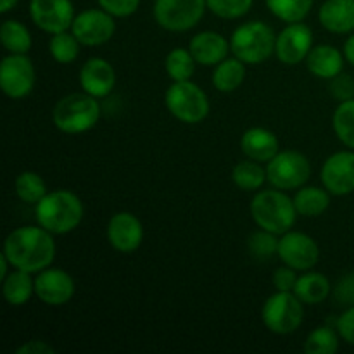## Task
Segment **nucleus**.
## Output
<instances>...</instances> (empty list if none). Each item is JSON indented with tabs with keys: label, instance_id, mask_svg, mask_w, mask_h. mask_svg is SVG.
<instances>
[{
	"label": "nucleus",
	"instance_id": "6ab92c4d",
	"mask_svg": "<svg viewBox=\"0 0 354 354\" xmlns=\"http://www.w3.org/2000/svg\"><path fill=\"white\" fill-rule=\"evenodd\" d=\"M189 50L197 64L216 66L227 59V54L230 52V41L225 40L216 31H201L190 40Z\"/></svg>",
	"mask_w": 354,
	"mask_h": 354
},
{
	"label": "nucleus",
	"instance_id": "a211bd4d",
	"mask_svg": "<svg viewBox=\"0 0 354 354\" xmlns=\"http://www.w3.org/2000/svg\"><path fill=\"white\" fill-rule=\"evenodd\" d=\"M80 85L83 92L95 99H102L113 92L116 85V71L106 59L92 57L80 69Z\"/></svg>",
	"mask_w": 354,
	"mask_h": 354
},
{
	"label": "nucleus",
	"instance_id": "4468645a",
	"mask_svg": "<svg viewBox=\"0 0 354 354\" xmlns=\"http://www.w3.org/2000/svg\"><path fill=\"white\" fill-rule=\"evenodd\" d=\"M313 48V33L310 26L299 23H289L277 37L275 54L280 62L296 66L308 57Z\"/></svg>",
	"mask_w": 354,
	"mask_h": 354
},
{
	"label": "nucleus",
	"instance_id": "b1692460",
	"mask_svg": "<svg viewBox=\"0 0 354 354\" xmlns=\"http://www.w3.org/2000/svg\"><path fill=\"white\" fill-rule=\"evenodd\" d=\"M330 282L325 275L318 272H308L297 279L294 294L303 301L304 304H320L330 294Z\"/></svg>",
	"mask_w": 354,
	"mask_h": 354
},
{
	"label": "nucleus",
	"instance_id": "5701e85b",
	"mask_svg": "<svg viewBox=\"0 0 354 354\" xmlns=\"http://www.w3.org/2000/svg\"><path fill=\"white\" fill-rule=\"evenodd\" d=\"M2 283L3 299L10 306H23L35 294V279L31 277V273L24 272V270L14 268V272H10L2 280Z\"/></svg>",
	"mask_w": 354,
	"mask_h": 354
},
{
	"label": "nucleus",
	"instance_id": "1a4fd4ad",
	"mask_svg": "<svg viewBox=\"0 0 354 354\" xmlns=\"http://www.w3.org/2000/svg\"><path fill=\"white\" fill-rule=\"evenodd\" d=\"M206 0H156V23L168 31H189L203 19Z\"/></svg>",
	"mask_w": 354,
	"mask_h": 354
},
{
	"label": "nucleus",
	"instance_id": "79ce46f5",
	"mask_svg": "<svg viewBox=\"0 0 354 354\" xmlns=\"http://www.w3.org/2000/svg\"><path fill=\"white\" fill-rule=\"evenodd\" d=\"M54 353V348L50 344H47L45 341H38V339H33V341L24 342L23 346L16 349V354H52Z\"/></svg>",
	"mask_w": 354,
	"mask_h": 354
},
{
	"label": "nucleus",
	"instance_id": "e433bc0d",
	"mask_svg": "<svg viewBox=\"0 0 354 354\" xmlns=\"http://www.w3.org/2000/svg\"><path fill=\"white\" fill-rule=\"evenodd\" d=\"M100 9L114 17H128L137 12L140 0H99Z\"/></svg>",
	"mask_w": 354,
	"mask_h": 354
},
{
	"label": "nucleus",
	"instance_id": "f8f14e48",
	"mask_svg": "<svg viewBox=\"0 0 354 354\" xmlns=\"http://www.w3.org/2000/svg\"><path fill=\"white\" fill-rule=\"evenodd\" d=\"M279 258L282 259L283 265L297 272H308L317 266L320 259V249L313 237L289 230L279 242Z\"/></svg>",
	"mask_w": 354,
	"mask_h": 354
},
{
	"label": "nucleus",
	"instance_id": "f03ea898",
	"mask_svg": "<svg viewBox=\"0 0 354 354\" xmlns=\"http://www.w3.org/2000/svg\"><path fill=\"white\" fill-rule=\"evenodd\" d=\"M35 216L40 227L54 235H64L75 230L83 220V203L69 190L47 192L35 204Z\"/></svg>",
	"mask_w": 354,
	"mask_h": 354
},
{
	"label": "nucleus",
	"instance_id": "39448f33",
	"mask_svg": "<svg viewBox=\"0 0 354 354\" xmlns=\"http://www.w3.org/2000/svg\"><path fill=\"white\" fill-rule=\"evenodd\" d=\"M277 37L268 24L261 21L241 24L230 38V50L245 64H259L275 54Z\"/></svg>",
	"mask_w": 354,
	"mask_h": 354
},
{
	"label": "nucleus",
	"instance_id": "37998d69",
	"mask_svg": "<svg viewBox=\"0 0 354 354\" xmlns=\"http://www.w3.org/2000/svg\"><path fill=\"white\" fill-rule=\"evenodd\" d=\"M344 57L349 64L354 66V33L344 41Z\"/></svg>",
	"mask_w": 354,
	"mask_h": 354
},
{
	"label": "nucleus",
	"instance_id": "9d476101",
	"mask_svg": "<svg viewBox=\"0 0 354 354\" xmlns=\"http://www.w3.org/2000/svg\"><path fill=\"white\" fill-rule=\"evenodd\" d=\"M37 82V71L26 54H10L0 64V86L9 99L19 100L30 95Z\"/></svg>",
	"mask_w": 354,
	"mask_h": 354
},
{
	"label": "nucleus",
	"instance_id": "20e7f679",
	"mask_svg": "<svg viewBox=\"0 0 354 354\" xmlns=\"http://www.w3.org/2000/svg\"><path fill=\"white\" fill-rule=\"evenodd\" d=\"M99 99L90 93H69L62 97L52 111V121L55 128L64 133L78 135L92 130L100 120Z\"/></svg>",
	"mask_w": 354,
	"mask_h": 354
},
{
	"label": "nucleus",
	"instance_id": "a18cd8bd",
	"mask_svg": "<svg viewBox=\"0 0 354 354\" xmlns=\"http://www.w3.org/2000/svg\"><path fill=\"white\" fill-rule=\"evenodd\" d=\"M17 2H19V0H0V12H9L10 9L16 7Z\"/></svg>",
	"mask_w": 354,
	"mask_h": 354
},
{
	"label": "nucleus",
	"instance_id": "7c9ffc66",
	"mask_svg": "<svg viewBox=\"0 0 354 354\" xmlns=\"http://www.w3.org/2000/svg\"><path fill=\"white\" fill-rule=\"evenodd\" d=\"M14 190H16V196L26 204H37L47 196V185L44 178L35 171L19 173L14 182Z\"/></svg>",
	"mask_w": 354,
	"mask_h": 354
},
{
	"label": "nucleus",
	"instance_id": "aec40b11",
	"mask_svg": "<svg viewBox=\"0 0 354 354\" xmlns=\"http://www.w3.org/2000/svg\"><path fill=\"white\" fill-rule=\"evenodd\" d=\"M241 147L249 159H254L258 162H268L280 152V142L273 131L254 127L244 131L241 138Z\"/></svg>",
	"mask_w": 354,
	"mask_h": 354
},
{
	"label": "nucleus",
	"instance_id": "c85d7f7f",
	"mask_svg": "<svg viewBox=\"0 0 354 354\" xmlns=\"http://www.w3.org/2000/svg\"><path fill=\"white\" fill-rule=\"evenodd\" d=\"M196 59L190 54L189 48H173L168 55H166L165 68L169 78L173 82H187L192 78L194 71H196Z\"/></svg>",
	"mask_w": 354,
	"mask_h": 354
},
{
	"label": "nucleus",
	"instance_id": "393cba45",
	"mask_svg": "<svg viewBox=\"0 0 354 354\" xmlns=\"http://www.w3.org/2000/svg\"><path fill=\"white\" fill-rule=\"evenodd\" d=\"M294 206L301 216H320L330 206V192L327 189H318V187H301L294 196Z\"/></svg>",
	"mask_w": 354,
	"mask_h": 354
},
{
	"label": "nucleus",
	"instance_id": "4be33fe9",
	"mask_svg": "<svg viewBox=\"0 0 354 354\" xmlns=\"http://www.w3.org/2000/svg\"><path fill=\"white\" fill-rule=\"evenodd\" d=\"M306 66L317 78L332 80L341 75L344 68V52L334 45H317L306 57Z\"/></svg>",
	"mask_w": 354,
	"mask_h": 354
},
{
	"label": "nucleus",
	"instance_id": "58836bf2",
	"mask_svg": "<svg viewBox=\"0 0 354 354\" xmlns=\"http://www.w3.org/2000/svg\"><path fill=\"white\" fill-rule=\"evenodd\" d=\"M297 270L290 268V266H283V268H279L275 273H273L272 280L273 286H275L277 290H282V292H294V287H296V282L299 277L296 275Z\"/></svg>",
	"mask_w": 354,
	"mask_h": 354
},
{
	"label": "nucleus",
	"instance_id": "412c9836",
	"mask_svg": "<svg viewBox=\"0 0 354 354\" xmlns=\"http://www.w3.org/2000/svg\"><path fill=\"white\" fill-rule=\"evenodd\" d=\"M318 19L330 33H351L354 31V0H325Z\"/></svg>",
	"mask_w": 354,
	"mask_h": 354
},
{
	"label": "nucleus",
	"instance_id": "2f4dec72",
	"mask_svg": "<svg viewBox=\"0 0 354 354\" xmlns=\"http://www.w3.org/2000/svg\"><path fill=\"white\" fill-rule=\"evenodd\" d=\"M80 40L73 33L61 31V33L52 35L48 41V52L52 59L59 64H71L80 55Z\"/></svg>",
	"mask_w": 354,
	"mask_h": 354
},
{
	"label": "nucleus",
	"instance_id": "473e14b6",
	"mask_svg": "<svg viewBox=\"0 0 354 354\" xmlns=\"http://www.w3.org/2000/svg\"><path fill=\"white\" fill-rule=\"evenodd\" d=\"M315 0H266V6L273 16L286 23H299L313 7Z\"/></svg>",
	"mask_w": 354,
	"mask_h": 354
},
{
	"label": "nucleus",
	"instance_id": "f704fd0d",
	"mask_svg": "<svg viewBox=\"0 0 354 354\" xmlns=\"http://www.w3.org/2000/svg\"><path fill=\"white\" fill-rule=\"evenodd\" d=\"M279 242L277 234L259 228L249 237L248 248L251 254L258 259H270L273 254H279Z\"/></svg>",
	"mask_w": 354,
	"mask_h": 354
},
{
	"label": "nucleus",
	"instance_id": "ea45409f",
	"mask_svg": "<svg viewBox=\"0 0 354 354\" xmlns=\"http://www.w3.org/2000/svg\"><path fill=\"white\" fill-rule=\"evenodd\" d=\"M335 299L346 306H354V272L339 280L335 286Z\"/></svg>",
	"mask_w": 354,
	"mask_h": 354
},
{
	"label": "nucleus",
	"instance_id": "9b49d317",
	"mask_svg": "<svg viewBox=\"0 0 354 354\" xmlns=\"http://www.w3.org/2000/svg\"><path fill=\"white\" fill-rule=\"evenodd\" d=\"M116 23L114 16L104 9H88L75 16L71 33L80 40V44L86 47L104 45L114 37Z\"/></svg>",
	"mask_w": 354,
	"mask_h": 354
},
{
	"label": "nucleus",
	"instance_id": "423d86ee",
	"mask_svg": "<svg viewBox=\"0 0 354 354\" xmlns=\"http://www.w3.org/2000/svg\"><path fill=\"white\" fill-rule=\"evenodd\" d=\"M166 107L178 121L187 124L203 123L209 114V99L199 85L187 82H173L166 90Z\"/></svg>",
	"mask_w": 354,
	"mask_h": 354
},
{
	"label": "nucleus",
	"instance_id": "c756f323",
	"mask_svg": "<svg viewBox=\"0 0 354 354\" xmlns=\"http://www.w3.org/2000/svg\"><path fill=\"white\" fill-rule=\"evenodd\" d=\"M332 127L339 140L354 151V99L342 100L339 104L334 111Z\"/></svg>",
	"mask_w": 354,
	"mask_h": 354
},
{
	"label": "nucleus",
	"instance_id": "0eeeda50",
	"mask_svg": "<svg viewBox=\"0 0 354 354\" xmlns=\"http://www.w3.org/2000/svg\"><path fill=\"white\" fill-rule=\"evenodd\" d=\"M303 304V301L294 292L277 290L263 304V324L273 334H292V332H296L301 327V324L304 320Z\"/></svg>",
	"mask_w": 354,
	"mask_h": 354
},
{
	"label": "nucleus",
	"instance_id": "2eb2a0df",
	"mask_svg": "<svg viewBox=\"0 0 354 354\" xmlns=\"http://www.w3.org/2000/svg\"><path fill=\"white\" fill-rule=\"evenodd\" d=\"M35 296L48 306H62L75 296V280L61 268H45L35 277Z\"/></svg>",
	"mask_w": 354,
	"mask_h": 354
},
{
	"label": "nucleus",
	"instance_id": "c03bdc74",
	"mask_svg": "<svg viewBox=\"0 0 354 354\" xmlns=\"http://www.w3.org/2000/svg\"><path fill=\"white\" fill-rule=\"evenodd\" d=\"M9 266H12V265H10V261L7 259V256L2 252V254H0V280H3L10 273Z\"/></svg>",
	"mask_w": 354,
	"mask_h": 354
},
{
	"label": "nucleus",
	"instance_id": "72a5a7b5",
	"mask_svg": "<svg viewBox=\"0 0 354 354\" xmlns=\"http://www.w3.org/2000/svg\"><path fill=\"white\" fill-rule=\"evenodd\" d=\"M339 332L330 327H318L308 335L304 351L308 354H335L339 351Z\"/></svg>",
	"mask_w": 354,
	"mask_h": 354
},
{
	"label": "nucleus",
	"instance_id": "7ed1b4c3",
	"mask_svg": "<svg viewBox=\"0 0 354 354\" xmlns=\"http://www.w3.org/2000/svg\"><path fill=\"white\" fill-rule=\"evenodd\" d=\"M251 216L263 230L283 235L294 227L297 218L294 199L283 190L270 189L256 194L251 201Z\"/></svg>",
	"mask_w": 354,
	"mask_h": 354
},
{
	"label": "nucleus",
	"instance_id": "ddd939ff",
	"mask_svg": "<svg viewBox=\"0 0 354 354\" xmlns=\"http://www.w3.org/2000/svg\"><path fill=\"white\" fill-rule=\"evenodd\" d=\"M30 16L45 33H61L71 30L75 7L71 0H31Z\"/></svg>",
	"mask_w": 354,
	"mask_h": 354
},
{
	"label": "nucleus",
	"instance_id": "cd10ccee",
	"mask_svg": "<svg viewBox=\"0 0 354 354\" xmlns=\"http://www.w3.org/2000/svg\"><path fill=\"white\" fill-rule=\"evenodd\" d=\"M232 180L241 190L254 192V190L261 189L263 183L268 180V176H266V168H263L254 159L248 158V161H241L234 166Z\"/></svg>",
	"mask_w": 354,
	"mask_h": 354
},
{
	"label": "nucleus",
	"instance_id": "4c0bfd02",
	"mask_svg": "<svg viewBox=\"0 0 354 354\" xmlns=\"http://www.w3.org/2000/svg\"><path fill=\"white\" fill-rule=\"evenodd\" d=\"M330 93L339 99L342 100H349L354 99V80L349 75H337L335 78L330 80Z\"/></svg>",
	"mask_w": 354,
	"mask_h": 354
},
{
	"label": "nucleus",
	"instance_id": "a19ab883",
	"mask_svg": "<svg viewBox=\"0 0 354 354\" xmlns=\"http://www.w3.org/2000/svg\"><path fill=\"white\" fill-rule=\"evenodd\" d=\"M337 332L341 339H344L348 344L354 346V306H349L337 318Z\"/></svg>",
	"mask_w": 354,
	"mask_h": 354
},
{
	"label": "nucleus",
	"instance_id": "c9c22d12",
	"mask_svg": "<svg viewBox=\"0 0 354 354\" xmlns=\"http://www.w3.org/2000/svg\"><path fill=\"white\" fill-rule=\"evenodd\" d=\"M207 9L221 19H237L251 10L254 0H206Z\"/></svg>",
	"mask_w": 354,
	"mask_h": 354
},
{
	"label": "nucleus",
	"instance_id": "6e6552de",
	"mask_svg": "<svg viewBox=\"0 0 354 354\" xmlns=\"http://www.w3.org/2000/svg\"><path fill=\"white\" fill-rule=\"evenodd\" d=\"M266 176L275 189L294 190L304 187L311 176V165L297 151H282L266 162Z\"/></svg>",
	"mask_w": 354,
	"mask_h": 354
},
{
	"label": "nucleus",
	"instance_id": "f257e3e1",
	"mask_svg": "<svg viewBox=\"0 0 354 354\" xmlns=\"http://www.w3.org/2000/svg\"><path fill=\"white\" fill-rule=\"evenodd\" d=\"M54 234L44 227H19L7 235L3 254L12 268L28 273H38L48 268L55 258Z\"/></svg>",
	"mask_w": 354,
	"mask_h": 354
},
{
	"label": "nucleus",
	"instance_id": "a878e982",
	"mask_svg": "<svg viewBox=\"0 0 354 354\" xmlns=\"http://www.w3.org/2000/svg\"><path fill=\"white\" fill-rule=\"evenodd\" d=\"M245 78V62L241 59H225L216 64L213 73V85L218 92H235Z\"/></svg>",
	"mask_w": 354,
	"mask_h": 354
},
{
	"label": "nucleus",
	"instance_id": "dca6fc26",
	"mask_svg": "<svg viewBox=\"0 0 354 354\" xmlns=\"http://www.w3.org/2000/svg\"><path fill=\"white\" fill-rule=\"evenodd\" d=\"M322 183L332 196L354 192V151H339L322 166Z\"/></svg>",
	"mask_w": 354,
	"mask_h": 354
},
{
	"label": "nucleus",
	"instance_id": "bb28decb",
	"mask_svg": "<svg viewBox=\"0 0 354 354\" xmlns=\"http://www.w3.org/2000/svg\"><path fill=\"white\" fill-rule=\"evenodd\" d=\"M0 41L10 54H28L33 45L30 30L16 19L3 21L0 26Z\"/></svg>",
	"mask_w": 354,
	"mask_h": 354
},
{
	"label": "nucleus",
	"instance_id": "f3484780",
	"mask_svg": "<svg viewBox=\"0 0 354 354\" xmlns=\"http://www.w3.org/2000/svg\"><path fill=\"white\" fill-rule=\"evenodd\" d=\"M107 241L120 252L137 251L144 241V225L128 211L116 213L107 223Z\"/></svg>",
	"mask_w": 354,
	"mask_h": 354
}]
</instances>
